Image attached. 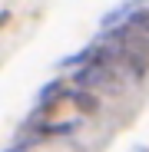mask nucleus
I'll use <instances>...</instances> for the list:
<instances>
[{
  "instance_id": "f257e3e1",
  "label": "nucleus",
  "mask_w": 149,
  "mask_h": 152,
  "mask_svg": "<svg viewBox=\"0 0 149 152\" xmlns=\"http://www.w3.org/2000/svg\"><path fill=\"white\" fill-rule=\"evenodd\" d=\"M66 99H70V103L76 106V113H83V116H96V109H99V96H96L93 89H70Z\"/></svg>"
},
{
  "instance_id": "f03ea898",
  "label": "nucleus",
  "mask_w": 149,
  "mask_h": 152,
  "mask_svg": "<svg viewBox=\"0 0 149 152\" xmlns=\"http://www.w3.org/2000/svg\"><path fill=\"white\" fill-rule=\"evenodd\" d=\"M7 20H10V10H4V13H0V27H4Z\"/></svg>"
}]
</instances>
